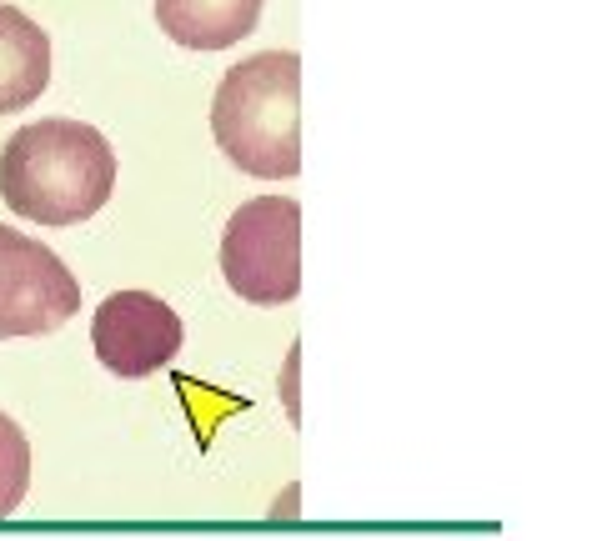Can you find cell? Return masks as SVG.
<instances>
[{"mask_svg":"<svg viewBox=\"0 0 602 541\" xmlns=\"http://www.w3.org/2000/svg\"><path fill=\"white\" fill-rule=\"evenodd\" d=\"M116 191V151L86 121H36L0 146V196L36 226L91 221Z\"/></svg>","mask_w":602,"mask_h":541,"instance_id":"cell-1","label":"cell"},{"mask_svg":"<svg viewBox=\"0 0 602 541\" xmlns=\"http://www.w3.org/2000/svg\"><path fill=\"white\" fill-rule=\"evenodd\" d=\"M211 131L246 176L291 181L301 171V61L261 51L231 66L211 101Z\"/></svg>","mask_w":602,"mask_h":541,"instance_id":"cell-2","label":"cell"},{"mask_svg":"<svg viewBox=\"0 0 602 541\" xmlns=\"http://www.w3.org/2000/svg\"><path fill=\"white\" fill-rule=\"evenodd\" d=\"M221 276L251 306L301 296V206L291 196H251L221 236Z\"/></svg>","mask_w":602,"mask_h":541,"instance_id":"cell-3","label":"cell"},{"mask_svg":"<svg viewBox=\"0 0 602 541\" xmlns=\"http://www.w3.org/2000/svg\"><path fill=\"white\" fill-rule=\"evenodd\" d=\"M81 311V286L66 261L26 236L0 226V336H51Z\"/></svg>","mask_w":602,"mask_h":541,"instance_id":"cell-4","label":"cell"},{"mask_svg":"<svg viewBox=\"0 0 602 541\" xmlns=\"http://www.w3.org/2000/svg\"><path fill=\"white\" fill-rule=\"evenodd\" d=\"M181 316L151 291H116L91 321V346L116 376H156L181 351Z\"/></svg>","mask_w":602,"mask_h":541,"instance_id":"cell-5","label":"cell"},{"mask_svg":"<svg viewBox=\"0 0 602 541\" xmlns=\"http://www.w3.org/2000/svg\"><path fill=\"white\" fill-rule=\"evenodd\" d=\"M266 0H156V26L186 51H226L256 31Z\"/></svg>","mask_w":602,"mask_h":541,"instance_id":"cell-6","label":"cell"},{"mask_svg":"<svg viewBox=\"0 0 602 541\" xmlns=\"http://www.w3.org/2000/svg\"><path fill=\"white\" fill-rule=\"evenodd\" d=\"M46 86H51V41H46V31L26 11L0 6V116L26 111L31 101H41Z\"/></svg>","mask_w":602,"mask_h":541,"instance_id":"cell-7","label":"cell"},{"mask_svg":"<svg viewBox=\"0 0 602 541\" xmlns=\"http://www.w3.org/2000/svg\"><path fill=\"white\" fill-rule=\"evenodd\" d=\"M31 491V446H26V431L0 411V516L21 511Z\"/></svg>","mask_w":602,"mask_h":541,"instance_id":"cell-8","label":"cell"}]
</instances>
